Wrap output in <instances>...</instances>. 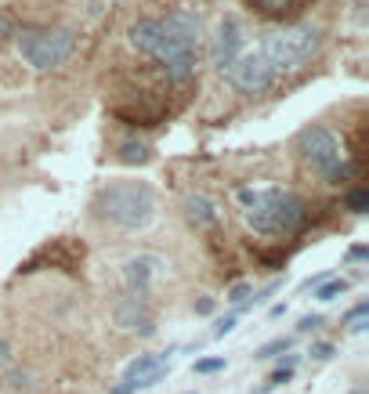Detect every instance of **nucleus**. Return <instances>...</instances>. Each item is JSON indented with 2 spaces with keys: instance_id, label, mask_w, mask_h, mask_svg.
<instances>
[{
  "instance_id": "f257e3e1",
  "label": "nucleus",
  "mask_w": 369,
  "mask_h": 394,
  "mask_svg": "<svg viewBox=\"0 0 369 394\" xmlns=\"http://www.w3.org/2000/svg\"><path fill=\"white\" fill-rule=\"evenodd\" d=\"M199 40H203V18L189 8H174L167 15H152V18H138L127 29V44L152 58L167 80L184 83L196 76L199 66Z\"/></svg>"
},
{
  "instance_id": "f03ea898",
  "label": "nucleus",
  "mask_w": 369,
  "mask_h": 394,
  "mask_svg": "<svg viewBox=\"0 0 369 394\" xmlns=\"http://www.w3.org/2000/svg\"><path fill=\"white\" fill-rule=\"evenodd\" d=\"M235 203L242 206V217L257 235L290 239L308 225V203L290 189H235Z\"/></svg>"
},
{
  "instance_id": "7ed1b4c3",
  "label": "nucleus",
  "mask_w": 369,
  "mask_h": 394,
  "mask_svg": "<svg viewBox=\"0 0 369 394\" xmlns=\"http://www.w3.org/2000/svg\"><path fill=\"white\" fill-rule=\"evenodd\" d=\"M95 214L119 232H145L156 217V192L145 181H112L95 196Z\"/></svg>"
},
{
  "instance_id": "20e7f679",
  "label": "nucleus",
  "mask_w": 369,
  "mask_h": 394,
  "mask_svg": "<svg viewBox=\"0 0 369 394\" xmlns=\"http://www.w3.org/2000/svg\"><path fill=\"white\" fill-rule=\"evenodd\" d=\"M297 156L312 174H319L326 185H341V181H348L355 174V163L344 153V141L329 127H319V124L304 127L297 134Z\"/></svg>"
},
{
  "instance_id": "39448f33",
  "label": "nucleus",
  "mask_w": 369,
  "mask_h": 394,
  "mask_svg": "<svg viewBox=\"0 0 369 394\" xmlns=\"http://www.w3.org/2000/svg\"><path fill=\"white\" fill-rule=\"evenodd\" d=\"M319 47H322V29L319 25H286V29L268 33L257 51L268 62V69L275 76H283V73L304 69L319 54Z\"/></svg>"
},
{
  "instance_id": "423d86ee",
  "label": "nucleus",
  "mask_w": 369,
  "mask_h": 394,
  "mask_svg": "<svg viewBox=\"0 0 369 394\" xmlns=\"http://www.w3.org/2000/svg\"><path fill=\"white\" fill-rule=\"evenodd\" d=\"M18 54L25 66H33L37 73L62 69L76 54V33L66 25H37V29H22L15 33Z\"/></svg>"
},
{
  "instance_id": "0eeeda50",
  "label": "nucleus",
  "mask_w": 369,
  "mask_h": 394,
  "mask_svg": "<svg viewBox=\"0 0 369 394\" xmlns=\"http://www.w3.org/2000/svg\"><path fill=\"white\" fill-rule=\"evenodd\" d=\"M225 80L239 90V95H264V90H271V83H275V73L268 69L261 51H242L235 58V66L225 73Z\"/></svg>"
},
{
  "instance_id": "6e6552de",
  "label": "nucleus",
  "mask_w": 369,
  "mask_h": 394,
  "mask_svg": "<svg viewBox=\"0 0 369 394\" xmlns=\"http://www.w3.org/2000/svg\"><path fill=\"white\" fill-rule=\"evenodd\" d=\"M246 51V37H242V25L235 18H221L218 29L210 37V66L218 69L221 76L235 66V58Z\"/></svg>"
},
{
  "instance_id": "1a4fd4ad",
  "label": "nucleus",
  "mask_w": 369,
  "mask_h": 394,
  "mask_svg": "<svg viewBox=\"0 0 369 394\" xmlns=\"http://www.w3.org/2000/svg\"><path fill=\"white\" fill-rule=\"evenodd\" d=\"M163 257H156V253H138V257H127L123 261V268H119V279H123V286H127V297H138V300H145L148 297V289L156 286V279L163 275Z\"/></svg>"
},
{
  "instance_id": "9d476101",
  "label": "nucleus",
  "mask_w": 369,
  "mask_h": 394,
  "mask_svg": "<svg viewBox=\"0 0 369 394\" xmlns=\"http://www.w3.org/2000/svg\"><path fill=\"white\" fill-rule=\"evenodd\" d=\"M112 322H116L119 333H131V337H141V340L156 337V318H152V311L145 308V300H138V297L116 300V304H112Z\"/></svg>"
},
{
  "instance_id": "9b49d317",
  "label": "nucleus",
  "mask_w": 369,
  "mask_h": 394,
  "mask_svg": "<svg viewBox=\"0 0 369 394\" xmlns=\"http://www.w3.org/2000/svg\"><path fill=\"white\" fill-rule=\"evenodd\" d=\"M177 347H167V351H145V354H138L127 369H123V383H131L134 390H141V383L156 373V369H163V366H170V354H174Z\"/></svg>"
},
{
  "instance_id": "f8f14e48",
  "label": "nucleus",
  "mask_w": 369,
  "mask_h": 394,
  "mask_svg": "<svg viewBox=\"0 0 369 394\" xmlns=\"http://www.w3.org/2000/svg\"><path fill=\"white\" fill-rule=\"evenodd\" d=\"M184 221H189L192 228H199V232H206V228H213L218 225V206H213L206 196H184Z\"/></svg>"
},
{
  "instance_id": "ddd939ff",
  "label": "nucleus",
  "mask_w": 369,
  "mask_h": 394,
  "mask_svg": "<svg viewBox=\"0 0 369 394\" xmlns=\"http://www.w3.org/2000/svg\"><path fill=\"white\" fill-rule=\"evenodd\" d=\"M250 4L264 15V18H286V15H293L304 0H250Z\"/></svg>"
},
{
  "instance_id": "4468645a",
  "label": "nucleus",
  "mask_w": 369,
  "mask_h": 394,
  "mask_svg": "<svg viewBox=\"0 0 369 394\" xmlns=\"http://www.w3.org/2000/svg\"><path fill=\"white\" fill-rule=\"evenodd\" d=\"M152 160V148L145 141H123L119 145V163H127V167H145Z\"/></svg>"
},
{
  "instance_id": "2eb2a0df",
  "label": "nucleus",
  "mask_w": 369,
  "mask_h": 394,
  "mask_svg": "<svg viewBox=\"0 0 369 394\" xmlns=\"http://www.w3.org/2000/svg\"><path fill=\"white\" fill-rule=\"evenodd\" d=\"M293 369H297V358L290 354L286 362H279V369H271V376H268V380H264V383H261L254 394H268V390H275V387L290 383V380H293Z\"/></svg>"
},
{
  "instance_id": "dca6fc26",
  "label": "nucleus",
  "mask_w": 369,
  "mask_h": 394,
  "mask_svg": "<svg viewBox=\"0 0 369 394\" xmlns=\"http://www.w3.org/2000/svg\"><path fill=\"white\" fill-rule=\"evenodd\" d=\"M348 289H351V282H348V279H326L322 286H315V300H319V304H329V300L344 297Z\"/></svg>"
},
{
  "instance_id": "f3484780",
  "label": "nucleus",
  "mask_w": 369,
  "mask_h": 394,
  "mask_svg": "<svg viewBox=\"0 0 369 394\" xmlns=\"http://www.w3.org/2000/svg\"><path fill=\"white\" fill-rule=\"evenodd\" d=\"M290 337H275V340H268V344H261L257 351H254V358H261V362H268V358H279L283 351H290Z\"/></svg>"
},
{
  "instance_id": "a211bd4d",
  "label": "nucleus",
  "mask_w": 369,
  "mask_h": 394,
  "mask_svg": "<svg viewBox=\"0 0 369 394\" xmlns=\"http://www.w3.org/2000/svg\"><path fill=\"white\" fill-rule=\"evenodd\" d=\"M365 318H369V300H358V304L344 315V326H348L351 333H362V329H365Z\"/></svg>"
},
{
  "instance_id": "6ab92c4d",
  "label": "nucleus",
  "mask_w": 369,
  "mask_h": 394,
  "mask_svg": "<svg viewBox=\"0 0 369 394\" xmlns=\"http://www.w3.org/2000/svg\"><path fill=\"white\" fill-rule=\"evenodd\" d=\"M344 206L351 210V214H365V210H369V192L358 185V189H351L348 192V199H344Z\"/></svg>"
},
{
  "instance_id": "aec40b11",
  "label": "nucleus",
  "mask_w": 369,
  "mask_h": 394,
  "mask_svg": "<svg viewBox=\"0 0 369 394\" xmlns=\"http://www.w3.org/2000/svg\"><path fill=\"white\" fill-rule=\"evenodd\" d=\"M225 366H228V362H225L221 354H218V358H199L196 366H192V373H196V376H210V373H221Z\"/></svg>"
},
{
  "instance_id": "412c9836",
  "label": "nucleus",
  "mask_w": 369,
  "mask_h": 394,
  "mask_svg": "<svg viewBox=\"0 0 369 394\" xmlns=\"http://www.w3.org/2000/svg\"><path fill=\"white\" fill-rule=\"evenodd\" d=\"M250 293H254V286H250V282H235V286L228 289V297H225V300H228V304H235V308H242L246 300H250Z\"/></svg>"
},
{
  "instance_id": "4be33fe9",
  "label": "nucleus",
  "mask_w": 369,
  "mask_h": 394,
  "mask_svg": "<svg viewBox=\"0 0 369 394\" xmlns=\"http://www.w3.org/2000/svg\"><path fill=\"white\" fill-rule=\"evenodd\" d=\"M235 322H239V315H235V311H228L225 318H218V326H213V333H210V337H213V340H221V337H228V333L235 329Z\"/></svg>"
},
{
  "instance_id": "5701e85b",
  "label": "nucleus",
  "mask_w": 369,
  "mask_h": 394,
  "mask_svg": "<svg viewBox=\"0 0 369 394\" xmlns=\"http://www.w3.org/2000/svg\"><path fill=\"white\" fill-rule=\"evenodd\" d=\"M308 354H312V358H315V362H329V358H333V354H336V347H333V344H329V340H315V344H312V347H308Z\"/></svg>"
},
{
  "instance_id": "b1692460",
  "label": "nucleus",
  "mask_w": 369,
  "mask_h": 394,
  "mask_svg": "<svg viewBox=\"0 0 369 394\" xmlns=\"http://www.w3.org/2000/svg\"><path fill=\"white\" fill-rule=\"evenodd\" d=\"M322 326V315H304L300 322H297V333H315Z\"/></svg>"
},
{
  "instance_id": "393cba45",
  "label": "nucleus",
  "mask_w": 369,
  "mask_h": 394,
  "mask_svg": "<svg viewBox=\"0 0 369 394\" xmlns=\"http://www.w3.org/2000/svg\"><path fill=\"white\" fill-rule=\"evenodd\" d=\"M11 362H15V347H11L4 337H0V369H8Z\"/></svg>"
},
{
  "instance_id": "a878e982",
  "label": "nucleus",
  "mask_w": 369,
  "mask_h": 394,
  "mask_svg": "<svg viewBox=\"0 0 369 394\" xmlns=\"http://www.w3.org/2000/svg\"><path fill=\"white\" fill-rule=\"evenodd\" d=\"M18 29H15V18L11 15H0V40H8V37H15Z\"/></svg>"
},
{
  "instance_id": "bb28decb",
  "label": "nucleus",
  "mask_w": 369,
  "mask_h": 394,
  "mask_svg": "<svg viewBox=\"0 0 369 394\" xmlns=\"http://www.w3.org/2000/svg\"><path fill=\"white\" fill-rule=\"evenodd\" d=\"M213 308H218V304H213V297H199L196 300V315H213Z\"/></svg>"
},
{
  "instance_id": "cd10ccee",
  "label": "nucleus",
  "mask_w": 369,
  "mask_h": 394,
  "mask_svg": "<svg viewBox=\"0 0 369 394\" xmlns=\"http://www.w3.org/2000/svg\"><path fill=\"white\" fill-rule=\"evenodd\" d=\"M4 383H8V387H11V390H22V387H25V383H29V373H11V376H8V380H4Z\"/></svg>"
},
{
  "instance_id": "c85d7f7f",
  "label": "nucleus",
  "mask_w": 369,
  "mask_h": 394,
  "mask_svg": "<svg viewBox=\"0 0 369 394\" xmlns=\"http://www.w3.org/2000/svg\"><path fill=\"white\" fill-rule=\"evenodd\" d=\"M365 257H369L365 246H351V250H348V261H365Z\"/></svg>"
},
{
  "instance_id": "c756f323",
  "label": "nucleus",
  "mask_w": 369,
  "mask_h": 394,
  "mask_svg": "<svg viewBox=\"0 0 369 394\" xmlns=\"http://www.w3.org/2000/svg\"><path fill=\"white\" fill-rule=\"evenodd\" d=\"M109 394H134V387H131V383H123V380H119V383H116V387H112Z\"/></svg>"
},
{
  "instance_id": "7c9ffc66",
  "label": "nucleus",
  "mask_w": 369,
  "mask_h": 394,
  "mask_svg": "<svg viewBox=\"0 0 369 394\" xmlns=\"http://www.w3.org/2000/svg\"><path fill=\"white\" fill-rule=\"evenodd\" d=\"M351 394H369V390H365V387H362V383H358V387H355V390H351Z\"/></svg>"
},
{
  "instance_id": "2f4dec72",
  "label": "nucleus",
  "mask_w": 369,
  "mask_h": 394,
  "mask_svg": "<svg viewBox=\"0 0 369 394\" xmlns=\"http://www.w3.org/2000/svg\"><path fill=\"white\" fill-rule=\"evenodd\" d=\"M11 394H25V390H11Z\"/></svg>"
},
{
  "instance_id": "473e14b6",
  "label": "nucleus",
  "mask_w": 369,
  "mask_h": 394,
  "mask_svg": "<svg viewBox=\"0 0 369 394\" xmlns=\"http://www.w3.org/2000/svg\"><path fill=\"white\" fill-rule=\"evenodd\" d=\"M189 394H196V390H189Z\"/></svg>"
}]
</instances>
